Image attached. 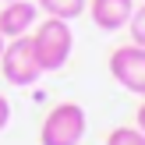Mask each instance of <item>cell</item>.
Here are the masks:
<instances>
[{
  "mask_svg": "<svg viewBox=\"0 0 145 145\" xmlns=\"http://www.w3.org/2000/svg\"><path fill=\"white\" fill-rule=\"evenodd\" d=\"M28 39H32L35 60H39L42 71H60L67 64L71 50H74V32H71V21H64V18H46Z\"/></svg>",
  "mask_w": 145,
  "mask_h": 145,
  "instance_id": "cell-1",
  "label": "cell"
},
{
  "mask_svg": "<svg viewBox=\"0 0 145 145\" xmlns=\"http://www.w3.org/2000/svg\"><path fill=\"white\" fill-rule=\"evenodd\" d=\"M89 117L78 103H57L39 127V145H82Z\"/></svg>",
  "mask_w": 145,
  "mask_h": 145,
  "instance_id": "cell-2",
  "label": "cell"
},
{
  "mask_svg": "<svg viewBox=\"0 0 145 145\" xmlns=\"http://www.w3.org/2000/svg\"><path fill=\"white\" fill-rule=\"evenodd\" d=\"M0 74H4L11 85H18V89H28V85L39 82L42 67H39V60H35V50H32V39H28V35H18V39L4 42Z\"/></svg>",
  "mask_w": 145,
  "mask_h": 145,
  "instance_id": "cell-3",
  "label": "cell"
},
{
  "mask_svg": "<svg viewBox=\"0 0 145 145\" xmlns=\"http://www.w3.org/2000/svg\"><path fill=\"white\" fill-rule=\"evenodd\" d=\"M110 74L117 85L145 99V46H117L110 53Z\"/></svg>",
  "mask_w": 145,
  "mask_h": 145,
  "instance_id": "cell-4",
  "label": "cell"
},
{
  "mask_svg": "<svg viewBox=\"0 0 145 145\" xmlns=\"http://www.w3.org/2000/svg\"><path fill=\"white\" fill-rule=\"evenodd\" d=\"M135 4H138V0H85V11H89V18H92L96 28H103V32H117V28L127 25Z\"/></svg>",
  "mask_w": 145,
  "mask_h": 145,
  "instance_id": "cell-5",
  "label": "cell"
},
{
  "mask_svg": "<svg viewBox=\"0 0 145 145\" xmlns=\"http://www.w3.org/2000/svg\"><path fill=\"white\" fill-rule=\"evenodd\" d=\"M39 18V7L35 0H11V4L0 7V35L4 39H18V35H28Z\"/></svg>",
  "mask_w": 145,
  "mask_h": 145,
  "instance_id": "cell-6",
  "label": "cell"
},
{
  "mask_svg": "<svg viewBox=\"0 0 145 145\" xmlns=\"http://www.w3.org/2000/svg\"><path fill=\"white\" fill-rule=\"evenodd\" d=\"M39 11H46L50 18H64V21H74L78 14H85V0H35Z\"/></svg>",
  "mask_w": 145,
  "mask_h": 145,
  "instance_id": "cell-7",
  "label": "cell"
},
{
  "mask_svg": "<svg viewBox=\"0 0 145 145\" xmlns=\"http://www.w3.org/2000/svg\"><path fill=\"white\" fill-rule=\"evenodd\" d=\"M106 145H145V131H142V127L138 124H135V127H113V131L110 135H106Z\"/></svg>",
  "mask_w": 145,
  "mask_h": 145,
  "instance_id": "cell-8",
  "label": "cell"
},
{
  "mask_svg": "<svg viewBox=\"0 0 145 145\" xmlns=\"http://www.w3.org/2000/svg\"><path fill=\"white\" fill-rule=\"evenodd\" d=\"M127 32H131V42L135 46H145V0H138L127 18Z\"/></svg>",
  "mask_w": 145,
  "mask_h": 145,
  "instance_id": "cell-9",
  "label": "cell"
},
{
  "mask_svg": "<svg viewBox=\"0 0 145 145\" xmlns=\"http://www.w3.org/2000/svg\"><path fill=\"white\" fill-rule=\"evenodd\" d=\"M7 120H11V103H7V99L0 96V131L7 127Z\"/></svg>",
  "mask_w": 145,
  "mask_h": 145,
  "instance_id": "cell-10",
  "label": "cell"
},
{
  "mask_svg": "<svg viewBox=\"0 0 145 145\" xmlns=\"http://www.w3.org/2000/svg\"><path fill=\"white\" fill-rule=\"evenodd\" d=\"M135 120H138V127L145 131V99H142V106H138V117H135Z\"/></svg>",
  "mask_w": 145,
  "mask_h": 145,
  "instance_id": "cell-11",
  "label": "cell"
},
{
  "mask_svg": "<svg viewBox=\"0 0 145 145\" xmlns=\"http://www.w3.org/2000/svg\"><path fill=\"white\" fill-rule=\"evenodd\" d=\"M4 42H7V39H4V35H0V53H4Z\"/></svg>",
  "mask_w": 145,
  "mask_h": 145,
  "instance_id": "cell-12",
  "label": "cell"
},
{
  "mask_svg": "<svg viewBox=\"0 0 145 145\" xmlns=\"http://www.w3.org/2000/svg\"><path fill=\"white\" fill-rule=\"evenodd\" d=\"M0 4H11V0H0Z\"/></svg>",
  "mask_w": 145,
  "mask_h": 145,
  "instance_id": "cell-13",
  "label": "cell"
}]
</instances>
